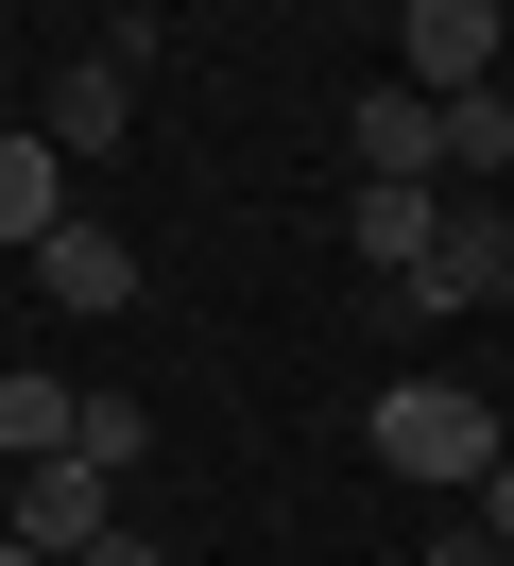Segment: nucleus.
Returning <instances> with one entry per match:
<instances>
[{
	"instance_id": "obj_12",
	"label": "nucleus",
	"mask_w": 514,
	"mask_h": 566,
	"mask_svg": "<svg viewBox=\"0 0 514 566\" xmlns=\"http://www.w3.org/2000/svg\"><path fill=\"white\" fill-rule=\"evenodd\" d=\"M411 566H514V549H497V532H445V549H411Z\"/></svg>"
},
{
	"instance_id": "obj_1",
	"label": "nucleus",
	"mask_w": 514,
	"mask_h": 566,
	"mask_svg": "<svg viewBox=\"0 0 514 566\" xmlns=\"http://www.w3.org/2000/svg\"><path fill=\"white\" fill-rule=\"evenodd\" d=\"M377 463L429 481V497H480V481H497V412H480L463 378H395V395H377Z\"/></svg>"
},
{
	"instance_id": "obj_14",
	"label": "nucleus",
	"mask_w": 514,
	"mask_h": 566,
	"mask_svg": "<svg viewBox=\"0 0 514 566\" xmlns=\"http://www.w3.org/2000/svg\"><path fill=\"white\" fill-rule=\"evenodd\" d=\"M86 566H171V549H155V532H103V549H86Z\"/></svg>"
},
{
	"instance_id": "obj_9",
	"label": "nucleus",
	"mask_w": 514,
	"mask_h": 566,
	"mask_svg": "<svg viewBox=\"0 0 514 566\" xmlns=\"http://www.w3.org/2000/svg\"><path fill=\"white\" fill-rule=\"evenodd\" d=\"M120 120H137V70H120V52H86V70L52 86V120H34V138H52V155H120Z\"/></svg>"
},
{
	"instance_id": "obj_13",
	"label": "nucleus",
	"mask_w": 514,
	"mask_h": 566,
	"mask_svg": "<svg viewBox=\"0 0 514 566\" xmlns=\"http://www.w3.org/2000/svg\"><path fill=\"white\" fill-rule=\"evenodd\" d=\"M480 532H497V549H514V447H497V481H480Z\"/></svg>"
},
{
	"instance_id": "obj_3",
	"label": "nucleus",
	"mask_w": 514,
	"mask_h": 566,
	"mask_svg": "<svg viewBox=\"0 0 514 566\" xmlns=\"http://www.w3.org/2000/svg\"><path fill=\"white\" fill-rule=\"evenodd\" d=\"M103 497H120V463H86V447H69V463H18V549H52V566H86L103 532H120V515H103Z\"/></svg>"
},
{
	"instance_id": "obj_5",
	"label": "nucleus",
	"mask_w": 514,
	"mask_h": 566,
	"mask_svg": "<svg viewBox=\"0 0 514 566\" xmlns=\"http://www.w3.org/2000/svg\"><path fill=\"white\" fill-rule=\"evenodd\" d=\"M34 292H52V310H137V241H120V223H86V207H69L52 241H34Z\"/></svg>"
},
{
	"instance_id": "obj_11",
	"label": "nucleus",
	"mask_w": 514,
	"mask_h": 566,
	"mask_svg": "<svg viewBox=\"0 0 514 566\" xmlns=\"http://www.w3.org/2000/svg\"><path fill=\"white\" fill-rule=\"evenodd\" d=\"M445 172H514V104H497V86L445 104Z\"/></svg>"
},
{
	"instance_id": "obj_7",
	"label": "nucleus",
	"mask_w": 514,
	"mask_h": 566,
	"mask_svg": "<svg viewBox=\"0 0 514 566\" xmlns=\"http://www.w3.org/2000/svg\"><path fill=\"white\" fill-rule=\"evenodd\" d=\"M52 223H69V155L34 138V120H0V258H34Z\"/></svg>"
},
{
	"instance_id": "obj_8",
	"label": "nucleus",
	"mask_w": 514,
	"mask_h": 566,
	"mask_svg": "<svg viewBox=\"0 0 514 566\" xmlns=\"http://www.w3.org/2000/svg\"><path fill=\"white\" fill-rule=\"evenodd\" d=\"M360 172L445 189V104H429V86H360Z\"/></svg>"
},
{
	"instance_id": "obj_4",
	"label": "nucleus",
	"mask_w": 514,
	"mask_h": 566,
	"mask_svg": "<svg viewBox=\"0 0 514 566\" xmlns=\"http://www.w3.org/2000/svg\"><path fill=\"white\" fill-rule=\"evenodd\" d=\"M514 292V207H445L429 275H411V310H497Z\"/></svg>"
},
{
	"instance_id": "obj_15",
	"label": "nucleus",
	"mask_w": 514,
	"mask_h": 566,
	"mask_svg": "<svg viewBox=\"0 0 514 566\" xmlns=\"http://www.w3.org/2000/svg\"><path fill=\"white\" fill-rule=\"evenodd\" d=\"M0 566H52V549H18V532H0Z\"/></svg>"
},
{
	"instance_id": "obj_6",
	"label": "nucleus",
	"mask_w": 514,
	"mask_h": 566,
	"mask_svg": "<svg viewBox=\"0 0 514 566\" xmlns=\"http://www.w3.org/2000/svg\"><path fill=\"white\" fill-rule=\"evenodd\" d=\"M343 223H360L377 292H411V275H429V241H445V189H411V172H360V207H343Z\"/></svg>"
},
{
	"instance_id": "obj_2",
	"label": "nucleus",
	"mask_w": 514,
	"mask_h": 566,
	"mask_svg": "<svg viewBox=\"0 0 514 566\" xmlns=\"http://www.w3.org/2000/svg\"><path fill=\"white\" fill-rule=\"evenodd\" d=\"M497 18L514 0H395V86H429V104H463V86H497Z\"/></svg>"
},
{
	"instance_id": "obj_10",
	"label": "nucleus",
	"mask_w": 514,
	"mask_h": 566,
	"mask_svg": "<svg viewBox=\"0 0 514 566\" xmlns=\"http://www.w3.org/2000/svg\"><path fill=\"white\" fill-rule=\"evenodd\" d=\"M69 447H86V395L18 360V378H0V463H69Z\"/></svg>"
}]
</instances>
